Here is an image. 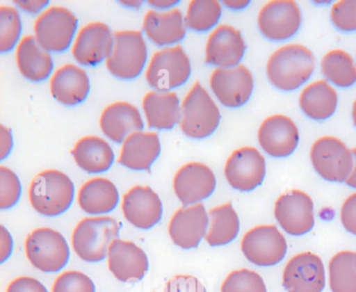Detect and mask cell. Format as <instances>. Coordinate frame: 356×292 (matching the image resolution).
<instances>
[{
  "label": "cell",
  "mask_w": 356,
  "mask_h": 292,
  "mask_svg": "<svg viewBox=\"0 0 356 292\" xmlns=\"http://www.w3.org/2000/svg\"><path fill=\"white\" fill-rule=\"evenodd\" d=\"M245 51V40L241 31L230 25H220L208 38L205 60L220 68H232L238 66Z\"/></svg>",
  "instance_id": "cell-21"
},
{
  "label": "cell",
  "mask_w": 356,
  "mask_h": 292,
  "mask_svg": "<svg viewBox=\"0 0 356 292\" xmlns=\"http://www.w3.org/2000/svg\"><path fill=\"white\" fill-rule=\"evenodd\" d=\"M352 118H353L354 125L356 127V100L353 104V108H352Z\"/></svg>",
  "instance_id": "cell-50"
},
{
  "label": "cell",
  "mask_w": 356,
  "mask_h": 292,
  "mask_svg": "<svg viewBox=\"0 0 356 292\" xmlns=\"http://www.w3.org/2000/svg\"><path fill=\"white\" fill-rule=\"evenodd\" d=\"M113 37V50L106 60L108 70L118 79H135L147 63V47L143 35L137 31H120Z\"/></svg>",
  "instance_id": "cell-6"
},
{
  "label": "cell",
  "mask_w": 356,
  "mask_h": 292,
  "mask_svg": "<svg viewBox=\"0 0 356 292\" xmlns=\"http://www.w3.org/2000/svg\"><path fill=\"white\" fill-rule=\"evenodd\" d=\"M15 3L18 4L22 10L31 14H36L44 8L49 4V1H16Z\"/></svg>",
  "instance_id": "cell-46"
},
{
  "label": "cell",
  "mask_w": 356,
  "mask_h": 292,
  "mask_svg": "<svg viewBox=\"0 0 356 292\" xmlns=\"http://www.w3.org/2000/svg\"><path fill=\"white\" fill-rule=\"evenodd\" d=\"M258 141L262 149L275 158H284L295 152L299 143V131L291 118L273 115L258 129Z\"/></svg>",
  "instance_id": "cell-17"
},
{
  "label": "cell",
  "mask_w": 356,
  "mask_h": 292,
  "mask_svg": "<svg viewBox=\"0 0 356 292\" xmlns=\"http://www.w3.org/2000/svg\"><path fill=\"white\" fill-rule=\"evenodd\" d=\"M341 221L346 231L356 235V193L346 198L341 209Z\"/></svg>",
  "instance_id": "cell-42"
},
{
  "label": "cell",
  "mask_w": 356,
  "mask_h": 292,
  "mask_svg": "<svg viewBox=\"0 0 356 292\" xmlns=\"http://www.w3.org/2000/svg\"><path fill=\"white\" fill-rule=\"evenodd\" d=\"M310 160L314 170L329 181H346L353 169V154L337 138L325 136L312 144Z\"/></svg>",
  "instance_id": "cell-8"
},
{
  "label": "cell",
  "mask_w": 356,
  "mask_h": 292,
  "mask_svg": "<svg viewBox=\"0 0 356 292\" xmlns=\"http://www.w3.org/2000/svg\"><path fill=\"white\" fill-rule=\"evenodd\" d=\"M13 239L5 227H0V262L3 263L12 254Z\"/></svg>",
  "instance_id": "cell-44"
},
{
  "label": "cell",
  "mask_w": 356,
  "mask_h": 292,
  "mask_svg": "<svg viewBox=\"0 0 356 292\" xmlns=\"http://www.w3.org/2000/svg\"><path fill=\"white\" fill-rule=\"evenodd\" d=\"M7 292H49L45 286L30 277H22L11 282Z\"/></svg>",
  "instance_id": "cell-43"
},
{
  "label": "cell",
  "mask_w": 356,
  "mask_h": 292,
  "mask_svg": "<svg viewBox=\"0 0 356 292\" xmlns=\"http://www.w3.org/2000/svg\"><path fill=\"white\" fill-rule=\"evenodd\" d=\"M210 87L220 104L238 108L247 104L254 89L251 71L238 65L232 68H218L210 77Z\"/></svg>",
  "instance_id": "cell-14"
},
{
  "label": "cell",
  "mask_w": 356,
  "mask_h": 292,
  "mask_svg": "<svg viewBox=\"0 0 356 292\" xmlns=\"http://www.w3.org/2000/svg\"><path fill=\"white\" fill-rule=\"evenodd\" d=\"M120 222L109 216L85 218L72 234V246L82 260L95 263L108 256L110 245L118 239Z\"/></svg>",
  "instance_id": "cell-3"
},
{
  "label": "cell",
  "mask_w": 356,
  "mask_h": 292,
  "mask_svg": "<svg viewBox=\"0 0 356 292\" xmlns=\"http://www.w3.org/2000/svg\"><path fill=\"white\" fill-rule=\"evenodd\" d=\"M20 72L32 81H42L53 72L54 62L49 50L43 48L34 35H26L16 50Z\"/></svg>",
  "instance_id": "cell-27"
},
{
  "label": "cell",
  "mask_w": 356,
  "mask_h": 292,
  "mask_svg": "<svg viewBox=\"0 0 356 292\" xmlns=\"http://www.w3.org/2000/svg\"><path fill=\"white\" fill-rule=\"evenodd\" d=\"M239 218L231 202L209 211V227L205 239L211 246H222L232 242L238 235Z\"/></svg>",
  "instance_id": "cell-32"
},
{
  "label": "cell",
  "mask_w": 356,
  "mask_h": 292,
  "mask_svg": "<svg viewBox=\"0 0 356 292\" xmlns=\"http://www.w3.org/2000/svg\"><path fill=\"white\" fill-rule=\"evenodd\" d=\"M30 202L33 208L44 216H58L72 206L74 198V185L70 177L62 171H42L31 184Z\"/></svg>",
  "instance_id": "cell-2"
},
{
  "label": "cell",
  "mask_w": 356,
  "mask_h": 292,
  "mask_svg": "<svg viewBox=\"0 0 356 292\" xmlns=\"http://www.w3.org/2000/svg\"><path fill=\"white\" fill-rule=\"evenodd\" d=\"M222 16V6L216 0H193L189 3L185 23L195 31L211 29Z\"/></svg>",
  "instance_id": "cell-35"
},
{
  "label": "cell",
  "mask_w": 356,
  "mask_h": 292,
  "mask_svg": "<svg viewBox=\"0 0 356 292\" xmlns=\"http://www.w3.org/2000/svg\"><path fill=\"white\" fill-rule=\"evenodd\" d=\"M164 292H207L203 284L193 275H176L166 284Z\"/></svg>",
  "instance_id": "cell-41"
},
{
  "label": "cell",
  "mask_w": 356,
  "mask_h": 292,
  "mask_svg": "<svg viewBox=\"0 0 356 292\" xmlns=\"http://www.w3.org/2000/svg\"><path fill=\"white\" fill-rule=\"evenodd\" d=\"M78 29V18L67 8L51 6L40 14L34 25L35 38L49 51H65Z\"/></svg>",
  "instance_id": "cell-9"
},
{
  "label": "cell",
  "mask_w": 356,
  "mask_h": 292,
  "mask_svg": "<svg viewBox=\"0 0 356 292\" xmlns=\"http://www.w3.org/2000/svg\"><path fill=\"white\" fill-rule=\"evenodd\" d=\"M127 220L141 229H149L162 218V202L159 195L147 186H135L124 194L122 204Z\"/></svg>",
  "instance_id": "cell-20"
},
{
  "label": "cell",
  "mask_w": 356,
  "mask_h": 292,
  "mask_svg": "<svg viewBox=\"0 0 356 292\" xmlns=\"http://www.w3.org/2000/svg\"><path fill=\"white\" fill-rule=\"evenodd\" d=\"M216 186L213 171L202 163H188L175 175V193L184 206L197 204L209 197Z\"/></svg>",
  "instance_id": "cell-16"
},
{
  "label": "cell",
  "mask_w": 356,
  "mask_h": 292,
  "mask_svg": "<svg viewBox=\"0 0 356 292\" xmlns=\"http://www.w3.org/2000/svg\"><path fill=\"white\" fill-rule=\"evenodd\" d=\"M282 285L286 292H323L326 285L324 263L318 254H295L285 265Z\"/></svg>",
  "instance_id": "cell-11"
},
{
  "label": "cell",
  "mask_w": 356,
  "mask_h": 292,
  "mask_svg": "<svg viewBox=\"0 0 356 292\" xmlns=\"http://www.w3.org/2000/svg\"><path fill=\"white\" fill-rule=\"evenodd\" d=\"M301 10L291 0H275L264 6L258 15V26L264 37L274 41L289 39L299 31Z\"/></svg>",
  "instance_id": "cell-15"
},
{
  "label": "cell",
  "mask_w": 356,
  "mask_h": 292,
  "mask_svg": "<svg viewBox=\"0 0 356 292\" xmlns=\"http://www.w3.org/2000/svg\"><path fill=\"white\" fill-rule=\"evenodd\" d=\"M108 264L114 277L120 282H139L149 270L147 254L131 241L116 239L108 252Z\"/></svg>",
  "instance_id": "cell-22"
},
{
  "label": "cell",
  "mask_w": 356,
  "mask_h": 292,
  "mask_svg": "<svg viewBox=\"0 0 356 292\" xmlns=\"http://www.w3.org/2000/svg\"><path fill=\"white\" fill-rule=\"evenodd\" d=\"M241 252L257 266H274L284 259L287 242L276 225H258L243 236Z\"/></svg>",
  "instance_id": "cell-10"
},
{
  "label": "cell",
  "mask_w": 356,
  "mask_h": 292,
  "mask_svg": "<svg viewBox=\"0 0 356 292\" xmlns=\"http://www.w3.org/2000/svg\"><path fill=\"white\" fill-rule=\"evenodd\" d=\"M143 31L157 45H172L184 39L186 23L179 8L168 12L149 10L143 21Z\"/></svg>",
  "instance_id": "cell-26"
},
{
  "label": "cell",
  "mask_w": 356,
  "mask_h": 292,
  "mask_svg": "<svg viewBox=\"0 0 356 292\" xmlns=\"http://www.w3.org/2000/svg\"><path fill=\"white\" fill-rule=\"evenodd\" d=\"M102 131L112 141L122 143L132 133L143 129V117L136 106L126 102H114L101 116Z\"/></svg>",
  "instance_id": "cell-23"
},
{
  "label": "cell",
  "mask_w": 356,
  "mask_h": 292,
  "mask_svg": "<svg viewBox=\"0 0 356 292\" xmlns=\"http://www.w3.org/2000/svg\"><path fill=\"white\" fill-rule=\"evenodd\" d=\"M316 60L312 50L300 44H289L277 49L266 65L270 83L283 91L301 87L312 76Z\"/></svg>",
  "instance_id": "cell-1"
},
{
  "label": "cell",
  "mask_w": 356,
  "mask_h": 292,
  "mask_svg": "<svg viewBox=\"0 0 356 292\" xmlns=\"http://www.w3.org/2000/svg\"><path fill=\"white\" fill-rule=\"evenodd\" d=\"M224 3L227 4V6H229V8H241L249 4V1H225Z\"/></svg>",
  "instance_id": "cell-48"
},
{
  "label": "cell",
  "mask_w": 356,
  "mask_h": 292,
  "mask_svg": "<svg viewBox=\"0 0 356 292\" xmlns=\"http://www.w3.org/2000/svg\"><path fill=\"white\" fill-rule=\"evenodd\" d=\"M323 74L337 87L348 88L356 83V65L353 58L343 50L327 52L321 62Z\"/></svg>",
  "instance_id": "cell-33"
},
{
  "label": "cell",
  "mask_w": 356,
  "mask_h": 292,
  "mask_svg": "<svg viewBox=\"0 0 356 292\" xmlns=\"http://www.w3.org/2000/svg\"><path fill=\"white\" fill-rule=\"evenodd\" d=\"M22 195V184L16 173L7 167H0V208H12Z\"/></svg>",
  "instance_id": "cell-38"
},
{
  "label": "cell",
  "mask_w": 356,
  "mask_h": 292,
  "mask_svg": "<svg viewBox=\"0 0 356 292\" xmlns=\"http://www.w3.org/2000/svg\"><path fill=\"white\" fill-rule=\"evenodd\" d=\"M51 92L57 102L65 106H76L86 99L90 92V79L76 65L67 64L56 71L51 79Z\"/></svg>",
  "instance_id": "cell-24"
},
{
  "label": "cell",
  "mask_w": 356,
  "mask_h": 292,
  "mask_svg": "<svg viewBox=\"0 0 356 292\" xmlns=\"http://www.w3.org/2000/svg\"><path fill=\"white\" fill-rule=\"evenodd\" d=\"M274 214L283 231L289 235H305L314 225V202L300 190H291L280 195L275 204Z\"/></svg>",
  "instance_id": "cell-13"
},
{
  "label": "cell",
  "mask_w": 356,
  "mask_h": 292,
  "mask_svg": "<svg viewBox=\"0 0 356 292\" xmlns=\"http://www.w3.org/2000/svg\"><path fill=\"white\" fill-rule=\"evenodd\" d=\"M13 148L11 131L5 125H0V160H5Z\"/></svg>",
  "instance_id": "cell-45"
},
{
  "label": "cell",
  "mask_w": 356,
  "mask_h": 292,
  "mask_svg": "<svg viewBox=\"0 0 356 292\" xmlns=\"http://www.w3.org/2000/svg\"><path fill=\"white\" fill-rule=\"evenodd\" d=\"M72 154L78 166L88 173L105 172L114 162L111 146L97 136H86L79 140Z\"/></svg>",
  "instance_id": "cell-29"
},
{
  "label": "cell",
  "mask_w": 356,
  "mask_h": 292,
  "mask_svg": "<svg viewBox=\"0 0 356 292\" xmlns=\"http://www.w3.org/2000/svg\"><path fill=\"white\" fill-rule=\"evenodd\" d=\"M266 159L257 148L250 146L233 152L225 165L229 185L238 191H252L259 187L266 177Z\"/></svg>",
  "instance_id": "cell-12"
},
{
  "label": "cell",
  "mask_w": 356,
  "mask_h": 292,
  "mask_svg": "<svg viewBox=\"0 0 356 292\" xmlns=\"http://www.w3.org/2000/svg\"><path fill=\"white\" fill-rule=\"evenodd\" d=\"M113 46L114 37L107 24L89 23L79 33L72 47V54L80 64L95 66L111 56Z\"/></svg>",
  "instance_id": "cell-18"
},
{
  "label": "cell",
  "mask_w": 356,
  "mask_h": 292,
  "mask_svg": "<svg viewBox=\"0 0 356 292\" xmlns=\"http://www.w3.org/2000/svg\"><path fill=\"white\" fill-rule=\"evenodd\" d=\"M330 17L341 31H356V0H341L333 4Z\"/></svg>",
  "instance_id": "cell-40"
},
{
  "label": "cell",
  "mask_w": 356,
  "mask_h": 292,
  "mask_svg": "<svg viewBox=\"0 0 356 292\" xmlns=\"http://www.w3.org/2000/svg\"><path fill=\"white\" fill-rule=\"evenodd\" d=\"M337 91L326 81L310 83L300 94L299 104L306 116L314 120H325L337 110Z\"/></svg>",
  "instance_id": "cell-31"
},
{
  "label": "cell",
  "mask_w": 356,
  "mask_h": 292,
  "mask_svg": "<svg viewBox=\"0 0 356 292\" xmlns=\"http://www.w3.org/2000/svg\"><path fill=\"white\" fill-rule=\"evenodd\" d=\"M329 286L332 292H356V252L343 250L329 261Z\"/></svg>",
  "instance_id": "cell-34"
},
{
  "label": "cell",
  "mask_w": 356,
  "mask_h": 292,
  "mask_svg": "<svg viewBox=\"0 0 356 292\" xmlns=\"http://www.w3.org/2000/svg\"><path fill=\"white\" fill-rule=\"evenodd\" d=\"M176 3H177L176 1H172V2L149 1V4H154V6H158V8H165V6H172V4H176Z\"/></svg>",
  "instance_id": "cell-49"
},
{
  "label": "cell",
  "mask_w": 356,
  "mask_h": 292,
  "mask_svg": "<svg viewBox=\"0 0 356 292\" xmlns=\"http://www.w3.org/2000/svg\"><path fill=\"white\" fill-rule=\"evenodd\" d=\"M143 106L152 129H172L180 123V100L175 92H149L143 98Z\"/></svg>",
  "instance_id": "cell-28"
},
{
  "label": "cell",
  "mask_w": 356,
  "mask_h": 292,
  "mask_svg": "<svg viewBox=\"0 0 356 292\" xmlns=\"http://www.w3.org/2000/svg\"><path fill=\"white\" fill-rule=\"evenodd\" d=\"M191 64L186 52L181 46L164 48L154 54L145 79L158 92H168L181 87L188 81Z\"/></svg>",
  "instance_id": "cell-5"
},
{
  "label": "cell",
  "mask_w": 356,
  "mask_h": 292,
  "mask_svg": "<svg viewBox=\"0 0 356 292\" xmlns=\"http://www.w3.org/2000/svg\"><path fill=\"white\" fill-rule=\"evenodd\" d=\"M209 216L203 204L183 206L170 219L168 233L172 242L184 250L195 248L207 233Z\"/></svg>",
  "instance_id": "cell-19"
},
{
  "label": "cell",
  "mask_w": 356,
  "mask_h": 292,
  "mask_svg": "<svg viewBox=\"0 0 356 292\" xmlns=\"http://www.w3.org/2000/svg\"><path fill=\"white\" fill-rule=\"evenodd\" d=\"M53 292H95V286L88 275L80 271H66L56 279Z\"/></svg>",
  "instance_id": "cell-39"
},
{
  "label": "cell",
  "mask_w": 356,
  "mask_h": 292,
  "mask_svg": "<svg viewBox=\"0 0 356 292\" xmlns=\"http://www.w3.org/2000/svg\"><path fill=\"white\" fill-rule=\"evenodd\" d=\"M220 292H268L259 273L250 269L234 270L226 277Z\"/></svg>",
  "instance_id": "cell-37"
},
{
  "label": "cell",
  "mask_w": 356,
  "mask_h": 292,
  "mask_svg": "<svg viewBox=\"0 0 356 292\" xmlns=\"http://www.w3.org/2000/svg\"><path fill=\"white\" fill-rule=\"evenodd\" d=\"M78 202L81 209L88 214H107L118 206L120 193L110 179L97 177L81 187Z\"/></svg>",
  "instance_id": "cell-30"
},
{
  "label": "cell",
  "mask_w": 356,
  "mask_h": 292,
  "mask_svg": "<svg viewBox=\"0 0 356 292\" xmlns=\"http://www.w3.org/2000/svg\"><path fill=\"white\" fill-rule=\"evenodd\" d=\"M220 121V108L200 83H195L183 100L180 127L193 139L209 137L218 129Z\"/></svg>",
  "instance_id": "cell-4"
},
{
  "label": "cell",
  "mask_w": 356,
  "mask_h": 292,
  "mask_svg": "<svg viewBox=\"0 0 356 292\" xmlns=\"http://www.w3.org/2000/svg\"><path fill=\"white\" fill-rule=\"evenodd\" d=\"M30 262L42 273H58L70 260V248L61 233L49 227L35 229L26 238Z\"/></svg>",
  "instance_id": "cell-7"
},
{
  "label": "cell",
  "mask_w": 356,
  "mask_h": 292,
  "mask_svg": "<svg viewBox=\"0 0 356 292\" xmlns=\"http://www.w3.org/2000/svg\"><path fill=\"white\" fill-rule=\"evenodd\" d=\"M351 152L353 154V169H352L351 173H350L349 177L346 179L345 183L349 187L355 188L356 189V147L351 149Z\"/></svg>",
  "instance_id": "cell-47"
},
{
  "label": "cell",
  "mask_w": 356,
  "mask_h": 292,
  "mask_svg": "<svg viewBox=\"0 0 356 292\" xmlns=\"http://www.w3.org/2000/svg\"><path fill=\"white\" fill-rule=\"evenodd\" d=\"M161 152L157 133L137 131L124 140L118 162L132 170H149Z\"/></svg>",
  "instance_id": "cell-25"
},
{
  "label": "cell",
  "mask_w": 356,
  "mask_h": 292,
  "mask_svg": "<svg viewBox=\"0 0 356 292\" xmlns=\"http://www.w3.org/2000/svg\"><path fill=\"white\" fill-rule=\"evenodd\" d=\"M19 13L11 6H0V51L13 49L22 35Z\"/></svg>",
  "instance_id": "cell-36"
}]
</instances>
